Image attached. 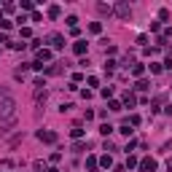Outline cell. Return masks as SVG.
Wrapping results in <instances>:
<instances>
[{"label":"cell","instance_id":"6da1fadb","mask_svg":"<svg viewBox=\"0 0 172 172\" xmlns=\"http://www.w3.org/2000/svg\"><path fill=\"white\" fill-rule=\"evenodd\" d=\"M13 116H16V102L8 92H3V102H0V121H8L11 124Z\"/></svg>","mask_w":172,"mask_h":172},{"label":"cell","instance_id":"7a4b0ae2","mask_svg":"<svg viewBox=\"0 0 172 172\" xmlns=\"http://www.w3.org/2000/svg\"><path fill=\"white\" fill-rule=\"evenodd\" d=\"M140 169H143V172H153V169H156V161H153V159H143V161H140Z\"/></svg>","mask_w":172,"mask_h":172},{"label":"cell","instance_id":"8992f818","mask_svg":"<svg viewBox=\"0 0 172 172\" xmlns=\"http://www.w3.org/2000/svg\"><path fill=\"white\" fill-rule=\"evenodd\" d=\"M46 59H51V51H46V48H40V51H38V62H46Z\"/></svg>","mask_w":172,"mask_h":172},{"label":"cell","instance_id":"52a82bcc","mask_svg":"<svg viewBox=\"0 0 172 172\" xmlns=\"http://www.w3.org/2000/svg\"><path fill=\"white\" fill-rule=\"evenodd\" d=\"M86 51V43L83 40H78V43H75V54H83Z\"/></svg>","mask_w":172,"mask_h":172},{"label":"cell","instance_id":"5b68a950","mask_svg":"<svg viewBox=\"0 0 172 172\" xmlns=\"http://www.w3.org/2000/svg\"><path fill=\"white\" fill-rule=\"evenodd\" d=\"M38 137L46 140V143H54V140H57V134H54V132H38Z\"/></svg>","mask_w":172,"mask_h":172},{"label":"cell","instance_id":"277c9868","mask_svg":"<svg viewBox=\"0 0 172 172\" xmlns=\"http://www.w3.org/2000/svg\"><path fill=\"white\" fill-rule=\"evenodd\" d=\"M116 13H119V16H129V6H126V3H119V6H116Z\"/></svg>","mask_w":172,"mask_h":172},{"label":"cell","instance_id":"ba28073f","mask_svg":"<svg viewBox=\"0 0 172 172\" xmlns=\"http://www.w3.org/2000/svg\"><path fill=\"white\" fill-rule=\"evenodd\" d=\"M99 132H102V134H110L113 126H110V124H102V126H99Z\"/></svg>","mask_w":172,"mask_h":172},{"label":"cell","instance_id":"3957f363","mask_svg":"<svg viewBox=\"0 0 172 172\" xmlns=\"http://www.w3.org/2000/svg\"><path fill=\"white\" fill-rule=\"evenodd\" d=\"M48 40H51V46H54V48H62V46H65V38H62V35H51Z\"/></svg>","mask_w":172,"mask_h":172}]
</instances>
